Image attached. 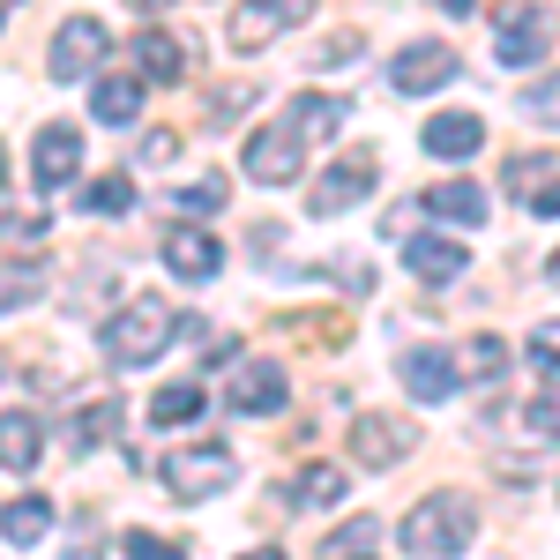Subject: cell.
I'll return each instance as SVG.
<instances>
[{
    "instance_id": "cell-7",
    "label": "cell",
    "mask_w": 560,
    "mask_h": 560,
    "mask_svg": "<svg viewBox=\"0 0 560 560\" xmlns=\"http://www.w3.org/2000/svg\"><path fill=\"white\" fill-rule=\"evenodd\" d=\"M240 165H247V179H261V187H292V179L306 173V142L277 120V128H255V135H247Z\"/></svg>"
},
{
    "instance_id": "cell-5",
    "label": "cell",
    "mask_w": 560,
    "mask_h": 560,
    "mask_svg": "<svg viewBox=\"0 0 560 560\" xmlns=\"http://www.w3.org/2000/svg\"><path fill=\"white\" fill-rule=\"evenodd\" d=\"M105 52H113V31H105L97 15H68V23L52 31V52H45V68H52V83H90Z\"/></svg>"
},
{
    "instance_id": "cell-31",
    "label": "cell",
    "mask_w": 560,
    "mask_h": 560,
    "mask_svg": "<svg viewBox=\"0 0 560 560\" xmlns=\"http://www.w3.org/2000/svg\"><path fill=\"white\" fill-rule=\"evenodd\" d=\"M224 202V179H195V187H179V210L187 217H210Z\"/></svg>"
},
{
    "instance_id": "cell-27",
    "label": "cell",
    "mask_w": 560,
    "mask_h": 560,
    "mask_svg": "<svg viewBox=\"0 0 560 560\" xmlns=\"http://www.w3.org/2000/svg\"><path fill=\"white\" fill-rule=\"evenodd\" d=\"M195 411H202V388H195V382H173V388L150 396V419H158V427H187Z\"/></svg>"
},
{
    "instance_id": "cell-35",
    "label": "cell",
    "mask_w": 560,
    "mask_h": 560,
    "mask_svg": "<svg viewBox=\"0 0 560 560\" xmlns=\"http://www.w3.org/2000/svg\"><path fill=\"white\" fill-rule=\"evenodd\" d=\"M523 419H530V433H538V441H553V388H538V404H530Z\"/></svg>"
},
{
    "instance_id": "cell-32",
    "label": "cell",
    "mask_w": 560,
    "mask_h": 560,
    "mask_svg": "<svg viewBox=\"0 0 560 560\" xmlns=\"http://www.w3.org/2000/svg\"><path fill=\"white\" fill-rule=\"evenodd\" d=\"M120 553H128V560H165L173 546H165L158 530H120Z\"/></svg>"
},
{
    "instance_id": "cell-29",
    "label": "cell",
    "mask_w": 560,
    "mask_h": 560,
    "mask_svg": "<svg viewBox=\"0 0 560 560\" xmlns=\"http://www.w3.org/2000/svg\"><path fill=\"white\" fill-rule=\"evenodd\" d=\"M113 427H120V404L105 396V404H90V411H75V427H68V441H75V448H97V441H105Z\"/></svg>"
},
{
    "instance_id": "cell-17",
    "label": "cell",
    "mask_w": 560,
    "mask_h": 560,
    "mask_svg": "<svg viewBox=\"0 0 560 560\" xmlns=\"http://www.w3.org/2000/svg\"><path fill=\"white\" fill-rule=\"evenodd\" d=\"M419 142H427V158H448V165H456V158H478L486 120H478V113H433Z\"/></svg>"
},
{
    "instance_id": "cell-37",
    "label": "cell",
    "mask_w": 560,
    "mask_h": 560,
    "mask_svg": "<svg viewBox=\"0 0 560 560\" xmlns=\"http://www.w3.org/2000/svg\"><path fill=\"white\" fill-rule=\"evenodd\" d=\"M128 8H142V15H165V8H173V0H128Z\"/></svg>"
},
{
    "instance_id": "cell-20",
    "label": "cell",
    "mask_w": 560,
    "mask_h": 560,
    "mask_svg": "<svg viewBox=\"0 0 560 560\" xmlns=\"http://www.w3.org/2000/svg\"><path fill=\"white\" fill-rule=\"evenodd\" d=\"M135 113H142V75H97V90H90V120L128 128Z\"/></svg>"
},
{
    "instance_id": "cell-21",
    "label": "cell",
    "mask_w": 560,
    "mask_h": 560,
    "mask_svg": "<svg viewBox=\"0 0 560 560\" xmlns=\"http://www.w3.org/2000/svg\"><path fill=\"white\" fill-rule=\"evenodd\" d=\"M427 210L441 217V224H486V187H471V179H441V187H427Z\"/></svg>"
},
{
    "instance_id": "cell-13",
    "label": "cell",
    "mask_w": 560,
    "mask_h": 560,
    "mask_svg": "<svg viewBox=\"0 0 560 560\" xmlns=\"http://www.w3.org/2000/svg\"><path fill=\"white\" fill-rule=\"evenodd\" d=\"M396 382L411 388L419 404H448L456 388H464V374H456V359L441 345H419V351H404V366H396Z\"/></svg>"
},
{
    "instance_id": "cell-30",
    "label": "cell",
    "mask_w": 560,
    "mask_h": 560,
    "mask_svg": "<svg viewBox=\"0 0 560 560\" xmlns=\"http://www.w3.org/2000/svg\"><path fill=\"white\" fill-rule=\"evenodd\" d=\"M501 366H509V345H501V337H471L464 374H471V382H501Z\"/></svg>"
},
{
    "instance_id": "cell-18",
    "label": "cell",
    "mask_w": 560,
    "mask_h": 560,
    "mask_svg": "<svg viewBox=\"0 0 560 560\" xmlns=\"http://www.w3.org/2000/svg\"><path fill=\"white\" fill-rule=\"evenodd\" d=\"M509 195H516L523 210H538V217H553V150H538V158H516L509 165Z\"/></svg>"
},
{
    "instance_id": "cell-14",
    "label": "cell",
    "mask_w": 560,
    "mask_h": 560,
    "mask_svg": "<svg viewBox=\"0 0 560 560\" xmlns=\"http://www.w3.org/2000/svg\"><path fill=\"white\" fill-rule=\"evenodd\" d=\"M165 269H173L179 284H210L217 269H224V247H217L202 224H173L165 232Z\"/></svg>"
},
{
    "instance_id": "cell-33",
    "label": "cell",
    "mask_w": 560,
    "mask_h": 560,
    "mask_svg": "<svg viewBox=\"0 0 560 560\" xmlns=\"http://www.w3.org/2000/svg\"><path fill=\"white\" fill-rule=\"evenodd\" d=\"M173 158H179V135L173 128H150V135H142V165H173Z\"/></svg>"
},
{
    "instance_id": "cell-6",
    "label": "cell",
    "mask_w": 560,
    "mask_h": 560,
    "mask_svg": "<svg viewBox=\"0 0 560 560\" xmlns=\"http://www.w3.org/2000/svg\"><path fill=\"white\" fill-rule=\"evenodd\" d=\"M456 75H464V60H456V45H441V38H419L388 60V83L404 90V97H433V90H448Z\"/></svg>"
},
{
    "instance_id": "cell-22",
    "label": "cell",
    "mask_w": 560,
    "mask_h": 560,
    "mask_svg": "<svg viewBox=\"0 0 560 560\" xmlns=\"http://www.w3.org/2000/svg\"><path fill=\"white\" fill-rule=\"evenodd\" d=\"M38 456H45L38 411H8V419H0V464H8V471H31Z\"/></svg>"
},
{
    "instance_id": "cell-25",
    "label": "cell",
    "mask_w": 560,
    "mask_h": 560,
    "mask_svg": "<svg viewBox=\"0 0 560 560\" xmlns=\"http://www.w3.org/2000/svg\"><path fill=\"white\" fill-rule=\"evenodd\" d=\"M83 210H90V217H128V210H135V179H128V173H97V179L83 187Z\"/></svg>"
},
{
    "instance_id": "cell-16",
    "label": "cell",
    "mask_w": 560,
    "mask_h": 560,
    "mask_svg": "<svg viewBox=\"0 0 560 560\" xmlns=\"http://www.w3.org/2000/svg\"><path fill=\"white\" fill-rule=\"evenodd\" d=\"M404 261H411V277H419V284H456L471 255H464V247H456L448 232H419V240L404 247Z\"/></svg>"
},
{
    "instance_id": "cell-28",
    "label": "cell",
    "mask_w": 560,
    "mask_h": 560,
    "mask_svg": "<svg viewBox=\"0 0 560 560\" xmlns=\"http://www.w3.org/2000/svg\"><path fill=\"white\" fill-rule=\"evenodd\" d=\"M374 546H382V523H374V516H351V523H337V530L322 538V553H337V560L374 553Z\"/></svg>"
},
{
    "instance_id": "cell-10",
    "label": "cell",
    "mask_w": 560,
    "mask_h": 560,
    "mask_svg": "<svg viewBox=\"0 0 560 560\" xmlns=\"http://www.w3.org/2000/svg\"><path fill=\"white\" fill-rule=\"evenodd\" d=\"M284 396H292V374H284V366H269V359H247V366L224 382V404H232V411H247V419L284 411Z\"/></svg>"
},
{
    "instance_id": "cell-4",
    "label": "cell",
    "mask_w": 560,
    "mask_h": 560,
    "mask_svg": "<svg viewBox=\"0 0 560 560\" xmlns=\"http://www.w3.org/2000/svg\"><path fill=\"white\" fill-rule=\"evenodd\" d=\"M314 15V0H240L232 15H224V45L232 52H269V45L284 38L292 23Z\"/></svg>"
},
{
    "instance_id": "cell-26",
    "label": "cell",
    "mask_w": 560,
    "mask_h": 560,
    "mask_svg": "<svg viewBox=\"0 0 560 560\" xmlns=\"http://www.w3.org/2000/svg\"><path fill=\"white\" fill-rule=\"evenodd\" d=\"M292 501H300V509H337V501H345V471H337V464H306Z\"/></svg>"
},
{
    "instance_id": "cell-24",
    "label": "cell",
    "mask_w": 560,
    "mask_h": 560,
    "mask_svg": "<svg viewBox=\"0 0 560 560\" xmlns=\"http://www.w3.org/2000/svg\"><path fill=\"white\" fill-rule=\"evenodd\" d=\"M45 284H52V261H8V269H0V314H8V306H31L45 292Z\"/></svg>"
},
{
    "instance_id": "cell-19",
    "label": "cell",
    "mask_w": 560,
    "mask_h": 560,
    "mask_svg": "<svg viewBox=\"0 0 560 560\" xmlns=\"http://www.w3.org/2000/svg\"><path fill=\"white\" fill-rule=\"evenodd\" d=\"M135 68H142V83H179L187 75V45L173 31H142L135 38Z\"/></svg>"
},
{
    "instance_id": "cell-9",
    "label": "cell",
    "mask_w": 560,
    "mask_h": 560,
    "mask_svg": "<svg viewBox=\"0 0 560 560\" xmlns=\"http://www.w3.org/2000/svg\"><path fill=\"white\" fill-rule=\"evenodd\" d=\"M419 448V433L404 427V419H388V411H366V419H351V464H366V471H388V464H404Z\"/></svg>"
},
{
    "instance_id": "cell-8",
    "label": "cell",
    "mask_w": 560,
    "mask_h": 560,
    "mask_svg": "<svg viewBox=\"0 0 560 560\" xmlns=\"http://www.w3.org/2000/svg\"><path fill=\"white\" fill-rule=\"evenodd\" d=\"M374 173H382V158H374V150H359V158H345V165H329V173L314 179L306 210H314V217H345L351 202H366V195H374Z\"/></svg>"
},
{
    "instance_id": "cell-38",
    "label": "cell",
    "mask_w": 560,
    "mask_h": 560,
    "mask_svg": "<svg viewBox=\"0 0 560 560\" xmlns=\"http://www.w3.org/2000/svg\"><path fill=\"white\" fill-rule=\"evenodd\" d=\"M0 187H8V150H0Z\"/></svg>"
},
{
    "instance_id": "cell-34",
    "label": "cell",
    "mask_w": 560,
    "mask_h": 560,
    "mask_svg": "<svg viewBox=\"0 0 560 560\" xmlns=\"http://www.w3.org/2000/svg\"><path fill=\"white\" fill-rule=\"evenodd\" d=\"M530 366H538V388H553V329L530 337Z\"/></svg>"
},
{
    "instance_id": "cell-39",
    "label": "cell",
    "mask_w": 560,
    "mask_h": 560,
    "mask_svg": "<svg viewBox=\"0 0 560 560\" xmlns=\"http://www.w3.org/2000/svg\"><path fill=\"white\" fill-rule=\"evenodd\" d=\"M0 8H15V0H0Z\"/></svg>"
},
{
    "instance_id": "cell-1",
    "label": "cell",
    "mask_w": 560,
    "mask_h": 560,
    "mask_svg": "<svg viewBox=\"0 0 560 560\" xmlns=\"http://www.w3.org/2000/svg\"><path fill=\"white\" fill-rule=\"evenodd\" d=\"M404 553H419V560H448V553H471V538H478V509L464 501V493H427L411 516H404Z\"/></svg>"
},
{
    "instance_id": "cell-23",
    "label": "cell",
    "mask_w": 560,
    "mask_h": 560,
    "mask_svg": "<svg viewBox=\"0 0 560 560\" xmlns=\"http://www.w3.org/2000/svg\"><path fill=\"white\" fill-rule=\"evenodd\" d=\"M45 530H52V501H38V493H23V501L0 509V538L8 546H38Z\"/></svg>"
},
{
    "instance_id": "cell-2",
    "label": "cell",
    "mask_w": 560,
    "mask_h": 560,
    "mask_svg": "<svg viewBox=\"0 0 560 560\" xmlns=\"http://www.w3.org/2000/svg\"><path fill=\"white\" fill-rule=\"evenodd\" d=\"M173 306L165 300H128V314H113L105 322V359L120 366V374H135V366H150V359H165V345H173Z\"/></svg>"
},
{
    "instance_id": "cell-3",
    "label": "cell",
    "mask_w": 560,
    "mask_h": 560,
    "mask_svg": "<svg viewBox=\"0 0 560 560\" xmlns=\"http://www.w3.org/2000/svg\"><path fill=\"white\" fill-rule=\"evenodd\" d=\"M232 478H240V456L224 448V441H187L165 456V493L173 501H210V493H232Z\"/></svg>"
},
{
    "instance_id": "cell-11",
    "label": "cell",
    "mask_w": 560,
    "mask_h": 560,
    "mask_svg": "<svg viewBox=\"0 0 560 560\" xmlns=\"http://www.w3.org/2000/svg\"><path fill=\"white\" fill-rule=\"evenodd\" d=\"M83 173V128H68V120H52L38 135V150H31V179H38L45 195H60L68 179Z\"/></svg>"
},
{
    "instance_id": "cell-36",
    "label": "cell",
    "mask_w": 560,
    "mask_h": 560,
    "mask_svg": "<svg viewBox=\"0 0 560 560\" xmlns=\"http://www.w3.org/2000/svg\"><path fill=\"white\" fill-rule=\"evenodd\" d=\"M441 15H478V0H433Z\"/></svg>"
},
{
    "instance_id": "cell-15",
    "label": "cell",
    "mask_w": 560,
    "mask_h": 560,
    "mask_svg": "<svg viewBox=\"0 0 560 560\" xmlns=\"http://www.w3.org/2000/svg\"><path fill=\"white\" fill-rule=\"evenodd\" d=\"M546 52H553L546 8H509V15H501V60H509V68H530V60H546Z\"/></svg>"
},
{
    "instance_id": "cell-12",
    "label": "cell",
    "mask_w": 560,
    "mask_h": 560,
    "mask_svg": "<svg viewBox=\"0 0 560 560\" xmlns=\"http://www.w3.org/2000/svg\"><path fill=\"white\" fill-rule=\"evenodd\" d=\"M284 128L300 135V142H337V135L351 128V97H337V90H306V97L284 105Z\"/></svg>"
}]
</instances>
